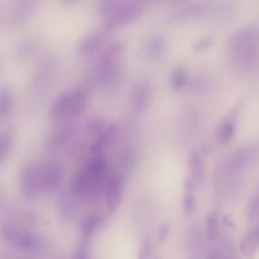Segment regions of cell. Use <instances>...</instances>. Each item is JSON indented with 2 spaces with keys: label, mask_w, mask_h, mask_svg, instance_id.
Instances as JSON below:
<instances>
[{
  "label": "cell",
  "mask_w": 259,
  "mask_h": 259,
  "mask_svg": "<svg viewBox=\"0 0 259 259\" xmlns=\"http://www.w3.org/2000/svg\"><path fill=\"white\" fill-rule=\"evenodd\" d=\"M259 156V144L248 143L230 151L217 165L212 186L221 199L232 198L239 190L244 177Z\"/></svg>",
  "instance_id": "cell-1"
},
{
  "label": "cell",
  "mask_w": 259,
  "mask_h": 259,
  "mask_svg": "<svg viewBox=\"0 0 259 259\" xmlns=\"http://www.w3.org/2000/svg\"><path fill=\"white\" fill-rule=\"evenodd\" d=\"M64 177V166L56 159L25 162L19 171L18 185L25 198H33L42 192L56 190Z\"/></svg>",
  "instance_id": "cell-2"
},
{
  "label": "cell",
  "mask_w": 259,
  "mask_h": 259,
  "mask_svg": "<svg viewBox=\"0 0 259 259\" xmlns=\"http://www.w3.org/2000/svg\"><path fill=\"white\" fill-rule=\"evenodd\" d=\"M110 172L106 155L86 156L71 179L70 192L80 200H95L103 196Z\"/></svg>",
  "instance_id": "cell-3"
},
{
  "label": "cell",
  "mask_w": 259,
  "mask_h": 259,
  "mask_svg": "<svg viewBox=\"0 0 259 259\" xmlns=\"http://www.w3.org/2000/svg\"><path fill=\"white\" fill-rule=\"evenodd\" d=\"M227 53L232 67L240 73H250L259 66V26L244 24L228 40Z\"/></svg>",
  "instance_id": "cell-4"
},
{
  "label": "cell",
  "mask_w": 259,
  "mask_h": 259,
  "mask_svg": "<svg viewBox=\"0 0 259 259\" xmlns=\"http://www.w3.org/2000/svg\"><path fill=\"white\" fill-rule=\"evenodd\" d=\"M123 52L124 41L122 39L106 42L97 52V56L88 72L90 83L93 86L108 89L119 82L123 73Z\"/></svg>",
  "instance_id": "cell-5"
},
{
  "label": "cell",
  "mask_w": 259,
  "mask_h": 259,
  "mask_svg": "<svg viewBox=\"0 0 259 259\" xmlns=\"http://www.w3.org/2000/svg\"><path fill=\"white\" fill-rule=\"evenodd\" d=\"M88 96V89L83 85H77L62 90L50 103V117L62 122L75 121L85 110Z\"/></svg>",
  "instance_id": "cell-6"
},
{
  "label": "cell",
  "mask_w": 259,
  "mask_h": 259,
  "mask_svg": "<svg viewBox=\"0 0 259 259\" xmlns=\"http://www.w3.org/2000/svg\"><path fill=\"white\" fill-rule=\"evenodd\" d=\"M145 9V3L141 1L102 0L97 3V10L102 16L103 25L111 29L131 22Z\"/></svg>",
  "instance_id": "cell-7"
},
{
  "label": "cell",
  "mask_w": 259,
  "mask_h": 259,
  "mask_svg": "<svg viewBox=\"0 0 259 259\" xmlns=\"http://www.w3.org/2000/svg\"><path fill=\"white\" fill-rule=\"evenodd\" d=\"M126 176L127 174L125 172L121 171L116 167L114 169H111L103 194L106 207L110 212H113L120 203L124 190Z\"/></svg>",
  "instance_id": "cell-8"
},
{
  "label": "cell",
  "mask_w": 259,
  "mask_h": 259,
  "mask_svg": "<svg viewBox=\"0 0 259 259\" xmlns=\"http://www.w3.org/2000/svg\"><path fill=\"white\" fill-rule=\"evenodd\" d=\"M2 236L4 240L22 251L34 252L39 248V240L36 236L16 226H4Z\"/></svg>",
  "instance_id": "cell-9"
},
{
  "label": "cell",
  "mask_w": 259,
  "mask_h": 259,
  "mask_svg": "<svg viewBox=\"0 0 259 259\" xmlns=\"http://www.w3.org/2000/svg\"><path fill=\"white\" fill-rule=\"evenodd\" d=\"M154 93V87L152 82L144 77L136 81L132 87L130 95V104L134 111H144L151 103Z\"/></svg>",
  "instance_id": "cell-10"
},
{
  "label": "cell",
  "mask_w": 259,
  "mask_h": 259,
  "mask_svg": "<svg viewBox=\"0 0 259 259\" xmlns=\"http://www.w3.org/2000/svg\"><path fill=\"white\" fill-rule=\"evenodd\" d=\"M77 125L74 121L63 122L59 127L53 131L46 140L45 149L48 152H55L69 146L76 137Z\"/></svg>",
  "instance_id": "cell-11"
},
{
  "label": "cell",
  "mask_w": 259,
  "mask_h": 259,
  "mask_svg": "<svg viewBox=\"0 0 259 259\" xmlns=\"http://www.w3.org/2000/svg\"><path fill=\"white\" fill-rule=\"evenodd\" d=\"M118 137L119 127L115 123L105 124L101 132L88 145L87 156L105 155L106 151L116 143Z\"/></svg>",
  "instance_id": "cell-12"
},
{
  "label": "cell",
  "mask_w": 259,
  "mask_h": 259,
  "mask_svg": "<svg viewBox=\"0 0 259 259\" xmlns=\"http://www.w3.org/2000/svg\"><path fill=\"white\" fill-rule=\"evenodd\" d=\"M35 6L32 0H14L10 2L2 14V21L8 25H18L29 18Z\"/></svg>",
  "instance_id": "cell-13"
},
{
  "label": "cell",
  "mask_w": 259,
  "mask_h": 259,
  "mask_svg": "<svg viewBox=\"0 0 259 259\" xmlns=\"http://www.w3.org/2000/svg\"><path fill=\"white\" fill-rule=\"evenodd\" d=\"M109 30V28L103 25L99 28H95L85 33L77 41V52L83 56H87L92 53L98 52L105 45Z\"/></svg>",
  "instance_id": "cell-14"
},
{
  "label": "cell",
  "mask_w": 259,
  "mask_h": 259,
  "mask_svg": "<svg viewBox=\"0 0 259 259\" xmlns=\"http://www.w3.org/2000/svg\"><path fill=\"white\" fill-rule=\"evenodd\" d=\"M168 46V39L163 33L151 32L142 41L141 54L148 61H156L166 54Z\"/></svg>",
  "instance_id": "cell-15"
},
{
  "label": "cell",
  "mask_w": 259,
  "mask_h": 259,
  "mask_svg": "<svg viewBox=\"0 0 259 259\" xmlns=\"http://www.w3.org/2000/svg\"><path fill=\"white\" fill-rule=\"evenodd\" d=\"M241 107V102L235 104L233 108L228 112V114H226L225 117L218 124L215 128V138L220 143H227L233 138L236 131Z\"/></svg>",
  "instance_id": "cell-16"
},
{
  "label": "cell",
  "mask_w": 259,
  "mask_h": 259,
  "mask_svg": "<svg viewBox=\"0 0 259 259\" xmlns=\"http://www.w3.org/2000/svg\"><path fill=\"white\" fill-rule=\"evenodd\" d=\"M204 155L205 151L201 148H195L189 155L188 159V178L194 186H198L204 177Z\"/></svg>",
  "instance_id": "cell-17"
},
{
  "label": "cell",
  "mask_w": 259,
  "mask_h": 259,
  "mask_svg": "<svg viewBox=\"0 0 259 259\" xmlns=\"http://www.w3.org/2000/svg\"><path fill=\"white\" fill-rule=\"evenodd\" d=\"M55 66L56 61L53 56L49 54L44 56L41 60L38 62L35 70L33 79L34 86H36L38 89L46 87L55 74Z\"/></svg>",
  "instance_id": "cell-18"
},
{
  "label": "cell",
  "mask_w": 259,
  "mask_h": 259,
  "mask_svg": "<svg viewBox=\"0 0 259 259\" xmlns=\"http://www.w3.org/2000/svg\"><path fill=\"white\" fill-rule=\"evenodd\" d=\"M190 75L188 69L182 65H177L171 69L168 76L169 87L173 91H181L189 86Z\"/></svg>",
  "instance_id": "cell-19"
},
{
  "label": "cell",
  "mask_w": 259,
  "mask_h": 259,
  "mask_svg": "<svg viewBox=\"0 0 259 259\" xmlns=\"http://www.w3.org/2000/svg\"><path fill=\"white\" fill-rule=\"evenodd\" d=\"M104 214L100 211H92L86 214L80 223V232L84 239H89L103 224Z\"/></svg>",
  "instance_id": "cell-20"
},
{
  "label": "cell",
  "mask_w": 259,
  "mask_h": 259,
  "mask_svg": "<svg viewBox=\"0 0 259 259\" xmlns=\"http://www.w3.org/2000/svg\"><path fill=\"white\" fill-rule=\"evenodd\" d=\"M259 248V224L252 227L240 242V251L245 257H252Z\"/></svg>",
  "instance_id": "cell-21"
},
{
  "label": "cell",
  "mask_w": 259,
  "mask_h": 259,
  "mask_svg": "<svg viewBox=\"0 0 259 259\" xmlns=\"http://www.w3.org/2000/svg\"><path fill=\"white\" fill-rule=\"evenodd\" d=\"M39 41L33 35H26L20 38L15 45V55L19 58H29L38 50Z\"/></svg>",
  "instance_id": "cell-22"
},
{
  "label": "cell",
  "mask_w": 259,
  "mask_h": 259,
  "mask_svg": "<svg viewBox=\"0 0 259 259\" xmlns=\"http://www.w3.org/2000/svg\"><path fill=\"white\" fill-rule=\"evenodd\" d=\"M137 161H138L137 150L133 146H127L120 151L117 158L116 168L128 174L135 168Z\"/></svg>",
  "instance_id": "cell-23"
},
{
  "label": "cell",
  "mask_w": 259,
  "mask_h": 259,
  "mask_svg": "<svg viewBox=\"0 0 259 259\" xmlns=\"http://www.w3.org/2000/svg\"><path fill=\"white\" fill-rule=\"evenodd\" d=\"M14 109V96L5 84L0 86V118L8 117Z\"/></svg>",
  "instance_id": "cell-24"
},
{
  "label": "cell",
  "mask_w": 259,
  "mask_h": 259,
  "mask_svg": "<svg viewBox=\"0 0 259 259\" xmlns=\"http://www.w3.org/2000/svg\"><path fill=\"white\" fill-rule=\"evenodd\" d=\"M14 143V133L11 127H5L0 134V164L8 158Z\"/></svg>",
  "instance_id": "cell-25"
},
{
  "label": "cell",
  "mask_w": 259,
  "mask_h": 259,
  "mask_svg": "<svg viewBox=\"0 0 259 259\" xmlns=\"http://www.w3.org/2000/svg\"><path fill=\"white\" fill-rule=\"evenodd\" d=\"M195 186L194 184L188 179H185L184 187H183V196H182V207L185 213L190 214L193 212L195 208Z\"/></svg>",
  "instance_id": "cell-26"
},
{
  "label": "cell",
  "mask_w": 259,
  "mask_h": 259,
  "mask_svg": "<svg viewBox=\"0 0 259 259\" xmlns=\"http://www.w3.org/2000/svg\"><path fill=\"white\" fill-rule=\"evenodd\" d=\"M220 234V215L219 211L212 210L205 220V236L209 241L218 239Z\"/></svg>",
  "instance_id": "cell-27"
},
{
  "label": "cell",
  "mask_w": 259,
  "mask_h": 259,
  "mask_svg": "<svg viewBox=\"0 0 259 259\" xmlns=\"http://www.w3.org/2000/svg\"><path fill=\"white\" fill-rule=\"evenodd\" d=\"M210 83H211V80L207 74L198 73L194 75V77L190 78L189 86L193 91L201 92L203 90H206L210 86Z\"/></svg>",
  "instance_id": "cell-28"
},
{
  "label": "cell",
  "mask_w": 259,
  "mask_h": 259,
  "mask_svg": "<svg viewBox=\"0 0 259 259\" xmlns=\"http://www.w3.org/2000/svg\"><path fill=\"white\" fill-rule=\"evenodd\" d=\"M247 215L250 220H256L259 218V186L255 189L248 201Z\"/></svg>",
  "instance_id": "cell-29"
},
{
  "label": "cell",
  "mask_w": 259,
  "mask_h": 259,
  "mask_svg": "<svg viewBox=\"0 0 259 259\" xmlns=\"http://www.w3.org/2000/svg\"><path fill=\"white\" fill-rule=\"evenodd\" d=\"M152 252V245L151 241L148 238H145L140 245L139 252H138V258L139 259H149Z\"/></svg>",
  "instance_id": "cell-30"
},
{
  "label": "cell",
  "mask_w": 259,
  "mask_h": 259,
  "mask_svg": "<svg viewBox=\"0 0 259 259\" xmlns=\"http://www.w3.org/2000/svg\"><path fill=\"white\" fill-rule=\"evenodd\" d=\"M213 41V38L209 35H204V36H200L199 38L195 39L192 44V48L196 51H200V50H204L207 49L208 47L211 46Z\"/></svg>",
  "instance_id": "cell-31"
},
{
  "label": "cell",
  "mask_w": 259,
  "mask_h": 259,
  "mask_svg": "<svg viewBox=\"0 0 259 259\" xmlns=\"http://www.w3.org/2000/svg\"><path fill=\"white\" fill-rule=\"evenodd\" d=\"M169 233V227L166 223H163L160 225L158 229V239L159 241H164Z\"/></svg>",
  "instance_id": "cell-32"
},
{
  "label": "cell",
  "mask_w": 259,
  "mask_h": 259,
  "mask_svg": "<svg viewBox=\"0 0 259 259\" xmlns=\"http://www.w3.org/2000/svg\"><path fill=\"white\" fill-rule=\"evenodd\" d=\"M74 259H88L87 258V253L86 250L83 247H79L77 249V252L75 253Z\"/></svg>",
  "instance_id": "cell-33"
}]
</instances>
